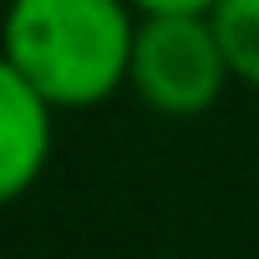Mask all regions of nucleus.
<instances>
[{
  "label": "nucleus",
  "instance_id": "nucleus-1",
  "mask_svg": "<svg viewBox=\"0 0 259 259\" xmlns=\"http://www.w3.org/2000/svg\"><path fill=\"white\" fill-rule=\"evenodd\" d=\"M133 36V0H11L0 21V51L56 112L102 107L127 87Z\"/></svg>",
  "mask_w": 259,
  "mask_h": 259
},
{
  "label": "nucleus",
  "instance_id": "nucleus-2",
  "mask_svg": "<svg viewBox=\"0 0 259 259\" xmlns=\"http://www.w3.org/2000/svg\"><path fill=\"white\" fill-rule=\"evenodd\" d=\"M234 81L208 11H153L138 16L127 87L158 117H203Z\"/></svg>",
  "mask_w": 259,
  "mask_h": 259
},
{
  "label": "nucleus",
  "instance_id": "nucleus-3",
  "mask_svg": "<svg viewBox=\"0 0 259 259\" xmlns=\"http://www.w3.org/2000/svg\"><path fill=\"white\" fill-rule=\"evenodd\" d=\"M51 117L56 107L0 51V208L41 183L51 163Z\"/></svg>",
  "mask_w": 259,
  "mask_h": 259
},
{
  "label": "nucleus",
  "instance_id": "nucleus-4",
  "mask_svg": "<svg viewBox=\"0 0 259 259\" xmlns=\"http://www.w3.org/2000/svg\"><path fill=\"white\" fill-rule=\"evenodd\" d=\"M208 21L219 31V46H224L234 81L259 87V0H213Z\"/></svg>",
  "mask_w": 259,
  "mask_h": 259
},
{
  "label": "nucleus",
  "instance_id": "nucleus-5",
  "mask_svg": "<svg viewBox=\"0 0 259 259\" xmlns=\"http://www.w3.org/2000/svg\"><path fill=\"white\" fill-rule=\"evenodd\" d=\"M213 0H133L138 16H153V11H208Z\"/></svg>",
  "mask_w": 259,
  "mask_h": 259
}]
</instances>
